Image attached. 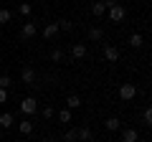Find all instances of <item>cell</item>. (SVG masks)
I'll return each instance as SVG.
<instances>
[{
	"label": "cell",
	"instance_id": "1",
	"mask_svg": "<svg viewBox=\"0 0 152 142\" xmlns=\"http://www.w3.org/2000/svg\"><path fill=\"white\" fill-rule=\"evenodd\" d=\"M107 18H109L112 23H124V18H127L124 5H119V3H117V5H109V8H107Z\"/></svg>",
	"mask_w": 152,
	"mask_h": 142
},
{
	"label": "cell",
	"instance_id": "2",
	"mask_svg": "<svg viewBox=\"0 0 152 142\" xmlns=\"http://www.w3.org/2000/svg\"><path fill=\"white\" fill-rule=\"evenodd\" d=\"M102 53H104V61H109V64H117V61L122 59V51L117 48L114 43H104V51H102Z\"/></svg>",
	"mask_w": 152,
	"mask_h": 142
},
{
	"label": "cell",
	"instance_id": "3",
	"mask_svg": "<svg viewBox=\"0 0 152 142\" xmlns=\"http://www.w3.org/2000/svg\"><path fill=\"white\" fill-rule=\"evenodd\" d=\"M134 97H137V86L132 81H124L119 86V99H122V102H132Z\"/></svg>",
	"mask_w": 152,
	"mask_h": 142
},
{
	"label": "cell",
	"instance_id": "4",
	"mask_svg": "<svg viewBox=\"0 0 152 142\" xmlns=\"http://www.w3.org/2000/svg\"><path fill=\"white\" fill-rule=\"evenodd\" d=\"M36 33H38V26L33 20H26V23H23V28H20V41H31Z\"/></svg>",
	"mask_w": 152,
	"mask_h": 142
},
{
	"label": "cell",
	"instance_id": "5",
	"mask_svg": "<svg viewBox=\"0 0 152 142\" xmlns=\"http://www.w3.org/2000/svg\"><path fill=\"white\" fill-rule=\"evenodd\" d=\"M36 109H38L36 97H26V99L20 102V112H23V114H28V117H31V114H36Z\"/></svg>",
	"mask_w": 152,
	"mask_h": 142
},
{
	"label": "cell",
	"instance_id": "6",
	"mask_svg": "<svg viewBox=\"0 0 152 142\" xmlns=\"http://www.w3.org/2000/svg\"><path fill=\"white\" fill-rule=\"evenodd\" d=\"M86 53H89L86 43H74V46H71V59H74V61H81V59H86Z\"/></svg>",
	"mask_w": 152,
	"mask_h": 142
},
{
	"label": "cell",
	"instance_id": "7",
	"mask_svg": "<svg viewBox=\"0 0 152 142\" xmlns=\"http://www.w3.org/2000/svg\"><path fill=\"white\" fill-rule=\"evenodd\" d=\"M20 81H23V84H28V86H33V84H36V69L26 66V69L20 71Z\"/></svg>",
	"mask_w": 152,
	"mask_h": 142
},
{
	"label": "cell",
	"instance_id": "8",
	"mask_svg": "<svg viewBox=\"0 0 152 142\" xmlns=\"http://www.w3.org/2000/svg\"><path fill=\"white\" fill-rule=\"evenodd\" d=\"M76 140L79 142H94V132L89 130V127H79V130H76Z\"/></svg>",
	"mask_w": 152,
	"mask_h": 142
},
{
	"label": "cell",
	"instance_id": "9",
	"mask_svg": "<svg viewBox=\"0 0 152 142\" xmlns=\"http://www.w3.org/2000/svg\"><path fill=\"white\" fill-rule=\"evenodd\" d=\"M122 142H140V132H137L134 127L122 130Z\"/></svg>",
	"mask_w": 152,
	"mask_h": 142
},
{
	"label": "cell",
	"instance_id": "10",
	"mask_svg": "<svg viewBox=\"0 0 152 142\" xmlns=\"http://www.w3.org/2000/svg\"><path fill=\"white\" fill-rule=\"evenodd\" d=\"M56 33H58V20H51L48 26L43 28V38L51 41V38H56Z\"/></svg>",
	"mask_w": 152,
	"mask_h": 142
},
{
	"label": "cell",
	"instance_id": "11",
	"mask_svg": "<svg viewBox=\"0 0 152 142\" xmlns=\"http://www.w3.org/2000/svg\"><path fill=\"white\" fill-rule=\"evenodd\" d=\"M81 97H79V94H69V97H66V109H71V112H74V109H79V107H81Z\"/></svg>",
	"mask_w": 152,
	"mask_h": 142
},
{
	"label": "cell",
	"instance_id": "12",
	"mask_svg": "<svg viewBox=\"0 0 152 142\" xmlns=\"http://www.w3.org/2000/svg\"><path fill=\"white\" fill-rule=\"evenodd\" d=\"M13 122H15V114H10V112H3V114H0V127H3V130H10Z\"/></svg>",
	"mask_w": 152,
	"mask_h": 142
},
{
	"label": "cell",
	"instance_id": "13",
	"mask_svg": "<svg viewBox=\"0 0 152 142\" xmlns=\"http://www.w3.org/2000/svg\"><path fill=\"white\" fill-rule=\"evenodd\" d=\"M119 127H122L119 117H109V119L104 122V130H107V132H117V130H119Z\"/></svg>",
	"mask_w": 152,
	"mask_h": 142
},
{
	"label": "cell",
	"instance_id": "14",
	"mask_svg": "<svg viewBox=\"0 0 152 142\" xmlns=\"http://www.w3.org/2000/svg\"><path fill=\"white\" fill-rule=\"evenodd\" d=\"M91 13H94L96 18L107 15V5H104V0H94V5H91Z\"/></svg>",
	"mask_w": 152,
	"mask_h": 142
},
{
	"label": "cell",
	"instance_id": "15",
	"mask_svg": "<svg viewBox=\"0 0 152 142\" xmlns=\"http://www.w3.org/2000/svg\"><path fill=\"white\" fill-rule=\"evenodd\" d=\"M18 132H20V135H31V132H33V122H31V119L18 122Z\"/></svg>",
	"mask_w": 152,
	"mask_h": 142
},
{
	"label": "cell",
	"instance_id": "16",
	"mask_svg": "<svg viewBox=\"0 0 152 142\" xmlns=\"http://www.w3.org/2000/svg\"><path fill=\"white\" fill-rule=\"evenodd\" d=\"M104 38V31L99 26H94V28H89V41H102Z\"/></svg>",
	"mask_w": 152,
	"mask_h": 142
},
{
	"label": "cell",
	"instance_id": "17",
	"mask_svg": "<svg viewBox=\"0 0 152 142\" xmlns=\"http://www.w3.org/2000/svg\"><path fill=\"white\" fill-rule=\"evenodd\" d=\"M71 119H74V112H71V109H61L58 112V122H61V124H69Z\"/></svg>",
	"mask_w": 152,
	"mask_h": 142
},
{
	"label": "cell",
	"instance_id": "18",
	"mask_svg": "<svg viewBox=\"0 0 152 142\" xmlns=\"http://www.w3.org/2000/svg\"><path fill=\"white\" fill-rule=\"evenodd\" d=\"M142 43H145V38H142V33H132V36H129V46H132V48H140Z\"/></svg>",
	"mask_w": 152,
	"mask_h": 142
},
{
	"label": "cell",
	"instance_id": "19",
	"mask_svg": "<svg viewBox=\"0 0 152 142\" xmlns=\"http://www.w3.org/2000/svg\"><path fill=\"white\" fill-rule=\"evenodd\" d=\"M13 20V10H8V8H3L0 10V26H5V23Z\"/></svg>",
	"mask_w": 152,
	"mask_h": 142
},
{
	"label": "cell",
	"instance_id": "20",
	"mask_svg": "<svg viewBox=\"0 0 152 142\" xmlns=\"http://www.w3.org/2000/svg\"><path fill=\"white\" fill-rule=\"evenodd\" d=\"M13 86V76L10 74H3V76H0V89H10Z\"/></svg>",
	"mask_w": 152,
	"mask_h": 142
},
{
	"label": "cell",
	"instance_id": "21",
	"mask_svg": "<svg viewBox=\"0 0 152 142\" xmlns=\"http://www.w3.org/2000/svg\"><path fill=\"white\" fill-rule=\"evenodd\" d=\"M18 13H20L23 18H28L33 13V8H31V3H20V8H18Z\"/></svg>",
	"mask_w": 152,
	"mask_h": 142
},
{
	"label": "cell",
	"instance_id": "22",
	"mask_svg": "<svg viewBox=\"0 0 152 142\" xmlns=\"http://www.w3.org/2000/svg\"><path fill=\"white\" fill-rule=\"evenodd\" d=\"M51 61L61 64V61H64V51H61V48H53V51H51Z\"/></svg>",
	"mask_w": 152,
	"mask_h": 142
},
{
	"label": "cell",
	"instance_id": "23",
	"mask_svg": "<svg viewBox=\"0 0 152 142\" xmlns=\"http://www.w3.org/2000/svg\"><path fill=\"white\" fill-rule=\"evenodd\" d=\"M53 107H43V109H41V117H43V119H53Z\"/></svg>",
	"mask_w": 152,
	"mask_h": 142
},
{
	"label": "cell",
	"instance_id": "24",
	"mask_svg": "<svg viewBox=\"0 0 152 142\" xmlns=\"http://www.w3.org/2000/svg\"><path fill=\"white\" fill-rule=\"evenodd\" d=\"M64 142H79V140H76V130H66Z\"/></svg>",
	"mask_w": 152,
	"mask_h": 142
},
{
	"label": "cell",
	"instance_id": "25",
	"mask_svg": "<svg viewBox=\"0 0 152 142\" xmlns=\"http://www.w3.org/2000/svg\"><path fill=\"white\" fill-rule=\"evenodd\" d=\"M71 28H74V23H71V20H66V18H64V20H58V31H71Z\"/></svg>",
	"mask_w": 152,
	"mask_h": 142
},
{
	"label": "cell",
	"instance_id": "26",
	"mask_svg": "<svg viewBox=\"0 0 152 142\" xmlns=\"http://www.w3.org/2000/svg\"><path fill=\"white\" fill-rule=\"evenodd\" d=\"M142 119H145V124H152V109H150V107L145 109V114H142Z\"/></svg>",
	"mask_w": 152,
	"mask_h": 142
},
{
	"label": "cell",
	"instance_id": "27",
	"mask_svg": "<svg viewBox=\"0 0 152 142\" xmlns=\"http://www.w3.org/2000/svg\"><path fill=\"white\" fill-rule=\"evenodd\" d=\"M8 102V89H0V104Z\"/></svg>",
	"mask_w": 152,
	"mask_h": 142
},
{
	"label": "cell",
	"instance_id": "28",
	"mask_svg": "<svg viewBox=\"0 0 152 142\" xmlns=\"http://www.w3.org/2000/svg\"><path fill=\"white\" fill-rule=\"evenodd\" d=\"M117 3H119V0H104V5H107V8L109 5H117Z\"/></svg>",
	"mask_w": 152,
	"mask_h": 142
},
{
	"label": "cell",
	"instance_id": "29",
	"mask_svg": "<svg viewBox=\"0 0 152 142\" xmlns=\"http://www.w3.org/2000/svg\"><path fill=\"white\" fill-rule=\"evenodd\" d=\"M41 142H56V140H53V137H43V140H41Z\"/></svg>",
	"mask_w": 152,
	"mask_h": 142
},
{
	"label": "cell",
	"instance_id": "30",
	"mask_svg": "<svg viewBox=\"0 0 152 142\" xmlns=\"http://www.w3.org/2000/svg\"><path fill=\"white\" fill-rule=\"evenodd\" d=\"M0 142H3V137H0Z\"/></svg>",
	"mask_w": 152,
	"mask_h": 142
}]
</instances>
